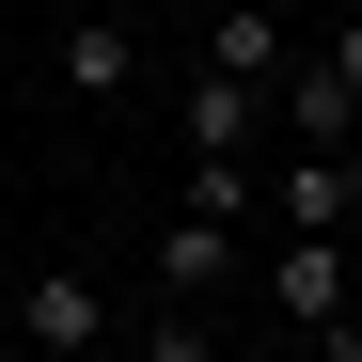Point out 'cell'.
I'll list each match as a JSON object with an SVG mask.
<instances>
[{"label": "cell", "instance_id": "14", "mask_svg": "<svg viewBox=\"0 0 362 362\" xmlns=\"http://www.w3.org/2000/svg\"><path fill=\"white\" fill-rule=\"evenodd\" d=\"M0 331H16V315H0Z\"/></svg>", "mask_w": 362, "mask_h": 362}, {"label": "cell", "instance_id": "1", "mask_svg": "<svg viewBox=\"0 0 362 362\" xmlns=\"http://www.w3.org/2000/svg\"><path fill=\"white\" fill-rule=\"evenodd\" d=\"M268 127H284L299 158H346V142H362V95H346L331 64H299V47H284V79H268Z\"/></svg>", "mask_w": 362, "mask_h": 362}, {"label": "cell", "instance_id": "7", "mask_svg": "<svg viewBox=\"0 0 362 362\" xmlns=\"http://www.w3.org/2000/svg\"><path fill=\"white\" fill-rule=\"evenodd\" d=\"M268 205V236H346V173L331 158H284V189H252Z\"/></svg>", "mask_w": 362, "mask_h": 362}, {"label": "cell", "instance_id": "2", "mask_svg": "<svg viewBox=\"0 0 362 362\" xmlns=\"http://www.w3.org/2000/svg\"><path fill=\"white\" fill-rule=\"evenodd\" d=\"M173 127H189V158H252V142H268V79H221V64H205L189 95H173Z\"/></svg>", "mask_w": 362, "mask_h": 362}, {"label": "cell", "instance_id": "13", "mask_svg": "<svg viewBox=\"0 0 362 362\" xmlns=\"http://www.w3.org/2000/svg\"><path fill=\"white\" fill-rule=\"evenodd\" d=\"M221 362H299V346H221Z\"/></svg>", "mask_w": 362, "mask_h": 362}, {"label": "cell", "instance_id": "6", "mask_svg": "<svg viewBox=\"0 0 362 362\" xmlns=\"http://www.w3.org/2000/svg\"><path fill=\"white\" fill-rule=\"evenodd\" d=\"M142 79V32L127 16H64V95H127Z\"/></svg>", "mask_w": 362, "mask_h": 362}, {"label": "cell", "instance_id": "8", "mask_svg": "<svg viewBox=\"0 0 362 362\" xmlns=\"http://www.w3.org/2000/svg\"><path fill=\"white\" fill-rule=\"evenodd\" d=\"M205 64L221 79H284V16H268V0H221V16H205Z\"/></svg>", "mask_w": 362, "mask_h": 362}, {"label": "cell", "instance_id": "9", "mask_svg": "<svg viewBox=\"0 0 362 362\" xmlns=\"http://www.w3.org/2000/svg\"><path fill=\"white\" fill-rule=\"evenodd\" d=\"M189 205L205 221H252V158H189Z\"/></svg>", "mask_w": 362, "mask_h": 362}, {"label": "cell", "instance_id": "4", "mask_svg": "<svg viewBox=\"0 0 362 362\" xmlns=\"http://www.w3.org/2000/svg\"><path fill=\"white\" fill-rule=\"evenodd\" d=\"M268 284H284V331L346 315V236H268Z\"/></svg>", "mask_w": 362, "mask_h": 362}, {"label": "cell", "instance_id": "10", "mask_svg": "<svg viewBox=\"0 0 362 362\" xmlns=\"http://www.w3.org/2000/svg\"><path fill=\"white\" fill-rule=\"evenodd\" d=\"M142 362H221V331H205V315H173V299H158V331H142Z\"/></svg>", "mask_w": 362, "mask_h": 362}, {"label": "cell", "instance_id": "3", "mask_svg": "<svg viewBox=\"0 0 362 362\" xmlns=\"http://www.w3.org/2000/svg\"><path fill=\"white\" fill-rule=\"evenodd\" d=\"M16 331H32L47 362H95V346H110V284H79V268H47V284L16 299Z\"/></svg>", "mask_w": 362, "mask_h": 362}, {"label": "cell", "instance_id": "12", "mask_svg": "<svg viewBox=\"0 0 362 362\" xmlns=\"http://www.w3.org/2000/svg\"><path fill=\"white\" fill-rule=\"evenodd\" d=\"M331 173H346V221H362V142H346V158H331Z\"/></svg>", "mask_w": 362, "mask_h": 362}, {"label": "cell", "instance_id": "5", "mask_svg": "<svg viewBox=\"0 0 362 362\" xmlns=\"http://www.w3.org/2000/svg\"><path fill=\"white\" fill-rule=\"evenodd\" d=\"M236 268V221H205V205H173V236H158V299H205Z\"/></svg>", "mask_w": 362, "mask_h": 362}, {"label": "cell", "instance_id": "11", "mask_svg": "<svg viewBox=\"0 0 362 362\" xmlns=\"http://www.w3.org/2000/svg\"><path fill=\"white\" fill-rule=\"evenodd\" d=\"M315 64H331V79L362 95V16H331V47H315Z\"/></svg>", "mask_w": 362, "mask_h": 362}]
</instances>
